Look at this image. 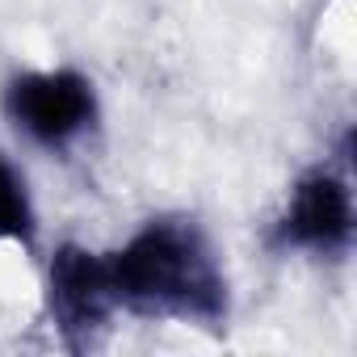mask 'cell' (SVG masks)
<instances>
[{"mask_svg": "<svg viewBox=\"0 0 357 357\" xmlns=\"http://www.w3.org/2000/svg\"><path fill=\"white\" fill-rule=\"evenodd\" d=\"M114 298L143 319L223 328L231 294L215 244L194 219H151L105 257Z\"/></svg>", "mask_w": 357, "mask_h": 357, "instance_id": "1", "label": "cell"}, {"mask_svg": "<svg viewBox=\"0 0 357 357\" xmlns=\"http://www.w3.org/2000/svg\"><path fill=\"white\" fill-rule=\"evenodd\" d=\"M5 114L38 147L63 151L80 135L93 130V122H97V89L76 68L22 72L5 89Z\"/></svg>", "mask_w": 357, "mask_h": 357, "instance_id": "2", "label": "cell"}, {"mask_svg": "<svg viewBox=\"0 0 357 357\" xmlns=\"http://www.w3.org/2000/svg\"><path fill=\"white\" fill-rule=\"evenodd\" d=\"M0 240L22 244V248L34 244V202H30L22 172L5 155H0Z\"/></svg>", "mask_w": 357, "mask_h": 357, "instance_id": "5", "label": "cell"}, {"mask_svg": "<svg viewBox=\"0 0 357 357\" xmlns=\"http://www.w3.org/2000/svg\"><path fill=\"white\" fill-rule=\"evenodd\" d=\"M269 240L282 252L344 257L349 244H353V194H349V181L332 168H311L307 176H298Z\"/></svg>", "mask_w": 357, "mask_h": 357, "instance_id": "4", "label": "cell"}, {"mask_svg": "<svg viewBox=\"0 0 357 357\" xmlns=\"http://www.w3.org/2000/svg\"><path fill=\"white\" fill-rule=\"evenodd\" d=\"M114 307H118V298H114L105 257H97L80 244L55 248L51 278H47V311H51V324H55L63 349L93 353L109 328Z\"/></svg>", "mask_w": 357, "mask_h": 357, "instance_id": "3", "label": "cell"}]
</instances>
